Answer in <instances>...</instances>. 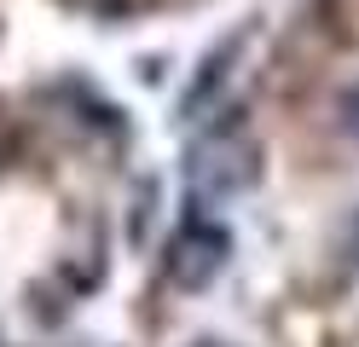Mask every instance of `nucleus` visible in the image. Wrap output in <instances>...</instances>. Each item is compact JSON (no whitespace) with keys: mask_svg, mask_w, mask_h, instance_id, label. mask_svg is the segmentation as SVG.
I'll use <instances>...</instances> for the list:
<instances>
[{"mask_svg":"<svg viewBox=\"0 0 359 347\" xmlns=\"http://www.w3.org/2000/svg\"><path fill=\"white\" fill-rule=\"evenodd\" d=\"M255 162H261V151H255L250 133L243 128H220V133H209L203 145L191 151L186 174H191L197 197H232V191H243V185L255 179Z\"/></svg>","mask_w":359,"mask_h":347,"instance_id":"1","label":"nucleus"},{"mask_svg":"<svg viewBox=\"0 0 359 347\" xmlns=\"http://www.w3.org/2000/svg\"><path fill=\"white\" fill-rule=\"evenodd\" d=\"M226 254H232L226 226H215V220H186V226L168 238L163 272H168V284H180V290H209L215 278L226 272Z\"/></svg>","mask_w":359,"mask_h":347,"instance_id":"2","label":"nucleus"},{"mask_svg":"<svg viewBox=\"0 0 359 347\" xmlns=\"http://www.w3.org/2000/svg\"><path fill=\"white\" fill-rule=\"evenodd\" d=\"M348 128H353V139H359V87L348 93Z\"/></svg>","mask_w":359,"mask_h":347,"instance_id":"3","label":"nucleus"},{"mask_svg":"<svg viewBox=\"0 0 359 347\" xmlns=\"http://www.w3.org/2000/svg\"><path fill=\"white\" fill-rule=\"evenodd\" d=\"M209 347H215V341H209Z\"/></svg>","mask_w":359,"mask_h":347,"instance_id":"4","label":"nucleus"}]
</instances>
